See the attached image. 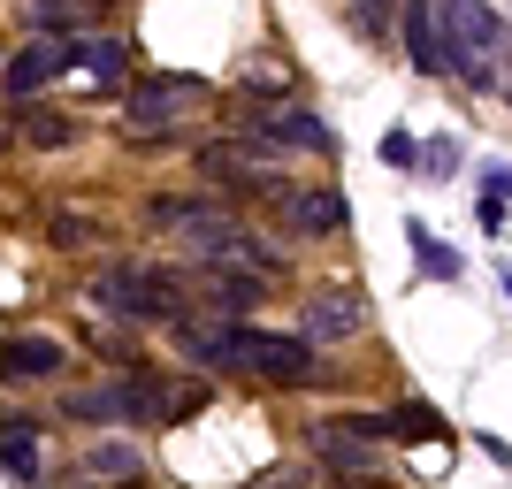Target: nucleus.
I'll return each instance as SVG.
<instances>
[{"label": "nucleus", "mask_w": 512, "mask_h": 489, "mask_svg": "<svg viewBox=\"0 0 512 489\" xmlns=\"http://www.w3.org/2000/svg\"><path fill=\"white\" fill-rule=\"evenodd\" d=\"M192 360L207 367H245L260 383H314V337H283V329H253V321H230L222 337H184Z\"/></svg>", "instance_id": "f257e3e1"}, {"label": "nucleus", "mask_w": 512, "mask_h": 489, "mask_svg": "<svg viewBox=\"0 0 512 489\" xmlns=\"http://www.w3.org/2000/svg\"><path fill=\"white\" fill-rule=\"evenodd\" d=\"M92 306H100V314H123V321H184V306H192V298H184V276L123 260V268L92 276Z\"/></svg>", "instance_id": "f03ea898"}, {"label": "nucleus", "mask_w": 512, "mask_h": 489, "mask_svg": "<svg viewBox=\"0 0 512 489\" xmlns=\"http://www.w3.org/2000/svg\"><path fill=\"white\" fill-rule=\"evenodd\" d=\"M146 222H153V230H169V237H184L199 260H237V253H253V237L237 230V214L207 207V199H153Z\"/></svg>", "instance_id": "7ed1b4c3"}, {"label": "nucleus", "mask_w": 512, "mask_h": 489, "mask_svg": "<svg viewBox=\"0 0 512 489\" xmlns=\"http://www.w3.org/2000/svg\"><path fill=\"white\" fill-rule=\"evenodd\" d=\"M490 46H497V16L482 0H444V62L467 77V85H490Z\"/></svg>", "instance_id": "20e7f679"}, {"label": "nucleus", "mask_w": 512, "mask_h": 489, "mask_svg": "<svg viewBox=\"0 0 512 489\" xmlns=\"http://www.w3.org/2000/svg\"><path fill=\"white\" fill-rule=\"evenodd\" d=\"M77 62H85V39H31L16 62H8V77H0V85L16 92V100H31V92H46L62 69H77Z\"/></svg>", "instance_id": "39448f33"}, {"label": "nucleus", "mask_w": 512, "mask_h": 489, "mask_svg": "<svg viewBox=\"0 0 512 489\" xmlns=\"http://www.w3.org/2000/svg\"><path fill=\"white\" fill-rule=\"evenodd\" d=\"M360 329H367L360 291H321L314 306H306V321H299V337H314V344H344V337H360Z\"/></svg>", "instance_id": "423d86ee"}, {"label": "nucleus", "mask_w": 512, "mask_h": 489, "mask_svg": "<svg viewBox=\"0 0 512 489\" xmlns=\"http://www.w3.org/2000/svg\"><path fill=\"white\" fill-rule=\"evenodd\" d=\"M199 92V77H153V85H138L123 100V123L138 130V138H161V123H169V107L176 100H192Z\"/></svg>", "instance_id": "0eeeda50"}, {"label": "nucleus", "mask_w": 512, "mask_h": 489, "mask_svg": "<svg viewBox=\"0 0 512 489\" xmlns=\"http://www.w3.org/2000/svg\"><path fill=\"white\" fill-rule=\"evenodd\" d=\"M283 230H291V237H337L344 230V199L329 192V184L283 192Z\"/></svg>", "instance_id": "6e6552de"}, {"label": "nucleus", "mask_w": 512, "mask_h": 489, "mask_svg": "<svg viewBox=\"0 0 512 489\" xmlns=\"http://www.w3.org/2000/svg\"><path fill=\"white\" fill-rule=\"evenodd\" d=\"M0 375L8 383H46V375H62V344L54 337H8L0 344Z\"/></svg>", "instance_id": "1a4fd4ad"}, {"label": "nucleus", "mask_w": 512, "mask_h": 489, "mask_svg": "<svg viewBox=\"0 0 512 489\" xmlns=\"http://www.w3.org/2000/svg\"><path fill=\"white\" fill-rule=\"evenodd\" d=\"M260 138H268V146H306V153L337 146V138L321 130V115H306V107H276V115H260Z\"/></svg>", "instance_id": "9d476101"}, {"label": "nucleus", "mask_w": 512, "mask_h": 489, "mask_svg": "<svg viewBox=\"0 0 512 489\" xmlns=\"http://www.w3.org/2000/svg\"><path fill=\"white\" fill-rule=\"evenodd\" d=\"M199 169H207L222 192H276V176H260L253 161H245V153H230V146H207V153H199Z\"/></svg>", "instance_id": "9b49d317"}, {"label": "nucleus", "mask_w": 512, "mask_h": 489, "mask_svg": "<svg viewBox=\"0 0 512 489\" xmlns=\"http://www.w3.org/2000/svg\"><path fill=\"white\" fill-rule=\"evenodd\" d=\"M100 0H31V31L39 39H77V23L92 16Z\"/></svg>", "instance_id": "f8f14e48"}, {"label": "nucleus", "mask_w": 512, "mask_h": 489, "mask_svg": "<svg viewBox=\"0 0 512 489\" xmlns=\"http://www.w3.org/2000/svg\"><path fill=\"white\" fill-rule=\"evenodd\" d=\"M0 459H8V474H23V482L39 474V444H31V421H8V428H0Z\"/></svg>", "instance_id": "ddd939ff"}, {"label": "nucleus", "mask_w": 512, "mask_h": 489, "mask_svg": "<svg viewBox=\"0 0 512 489\" xmlns=\"http://www.w3.org/2000/svg\"><path fill=\"white\" fill-rule=\"evenodd\" d=\"M85 69H92V85H115V77L130 69V46L123 39H92L85 46Z\"/></svg>", "instance_id": "4468645a"}, {"label": "nucleus", "mask_w": 512, "mask_h": 489, "mask_svg": "<svg viewBox=\"0 0 512 489\" xmlns=\"http://www.w3.org/2000/svg\"><path fill=\"white\" fill-rule=\"evenodd\" d=\"M207 291H214V298H222V306L237 314V306H253V298H260V276H230V268H214V276H207Z\"/></svg>", "instance_id": "2eb2a0df"}, {"label": "nucleus", "mask_w": 512, "mask_h": 489, "mask_svg": "<svg viewBox=\"0 0 512 489\" xmlns=\"http://www.w3.org/2000/svg\"><path fill=\"white\" fill-rule=\"evenodd\" d=\"M436 405H398V413H390V436H413V444H421V436H436Z\"/></svg>", "instance_id": "dca6fc26"}, {"label": "nucleus", "mask_w": 512, "mask_h": 489, "mask_svg": "<svg viewBox=\"0 0 512 489\" xmlns=\"http://www.w3.org/2000/svg\"><path fill=\"white\" fill-rule=\"evenodd\" d=\"M413 260H421V268H428L436 283H451V276H459V260H451V253H444V245H436L428 230H413Z\"/></svg>", "instance_id": "f3484780"}, {"label": "nucleus", "mask_w": 512, "mask_h": 489, "mask_svg": "<svg viewBox=\"0 0 512 489\" xmlns=\"http://www.w3.org/2000/svg\"><path fill=\"white\" fill-rule=\"evenodd\" d=\"M23 138H31V146H69V138H77V123H69V115H31V130H23Z\"/></svg>", "instance_id": "a211bd4d"}, {"label": "nucleus", "mask_w": 512, "mask_h": 489, "mask_svg": "<svg viewBox=\"0 0 512 489\" xmlns=\"http://www.w3.org/2000/svg\"><path fill=\"white\" fill-rule=\"evenodd\" d=\"M390 8H398V0H352V23H360L367 39H383V31H390Z\"/></svg>", "instance_id": "6ab92c4d"}, {"label": "nucleus", "mask_w": 512, "mask_h": 489, "mask_svg": "<svg viewBox=\"0 0 512 489\" xmlns=\"http://www.w3.org/2000/svg\"><path fill=\"white\" fill-rule=\"evenodd\" d=\"M92 467H100V474H138V451H123V444H100V451H92Z\"/></svg>", "instance_id": "aec40b11"}, {"label": "nucleus", "mask_w": 512, "mask_h": 489, "mask_svg": "<svg viewBox=\"0 0 512 489\" xmlns=\"http://www.w3.org/2000/svg\"><path fill=\"white\" fill-rule=\"evenodd\" d=\"M383 161H390V169H406V161H413V138H406V130H398V138H383Z\"/></svg>", "instance_id": "412c9836"}, {"label": "nucleus", "mask_w": 512, "mask_h": 489, "mask_svg": "<svg viewBox=\"0 0 512 489\" xmlns=\"http://www.w3.org/2000/svg\"><path fill=\"white\" fill-rule=\"evenodd\" d=\"M360 489H383V482H360Z\"/></svg>", "instance_id": "4be33fe9"}]
</instances>
